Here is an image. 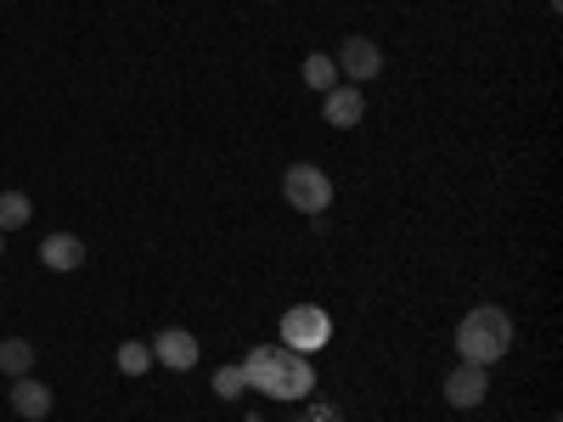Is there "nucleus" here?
<instances>
[{
    "instance_id": "1",
    "label": "nucleus",
    "mask_w": 563,
    "mask_h": 422,
    "mask_svg": "<svg viewBox=\"0 0 563 422\" xmlns=\"http://www.w3.org/2000/svg\"><path fill=\"white\" fill-rule=\"evenodd\" d=\"M238 366L249 378V395H265V400H305L316 389L310 355H294L288 344H254Z\"/></svg>"
},
{
    "instance_id": "2",
    "label": "nucleus",
    "mask_w": 563,
    "mask_h": 422,
    "mask_svg": "<svg viewBox=\"0 0 563 422\" xmlns=\"http://www.w3.org/2000/svg\"><path fill=\"white\" fill-rule=\"evenodd\" d=\"M512 349V315L501 304H474L456 321V355L467 366H496Z\"/></svg>"
},
{
    "instance_id": "3",
    "label": "nucleus",
    "mask_w": 563,
    "mask_h": 422,
    "mask_svg": "<svg viewBox=\"0 0 563 422\" xmlns=\"http://www.w3.org/2000/svg\"><path fill=\"white\" fill-rule=\"evenodd\" d=\"M327 338H333V315H327L321 304L282 310V344H288L294 355H310V349H321Z\"/></svg>"
},
{
    "instance_id": "4",
    "label": "nucleus",
    "mask_w": 563,
    "mask_h": 422,
    "mask_svg": "<svg viewBox=\"0 0 563 422\" xmlns=\"http://www.w3.org/2000/svg\"><path fill=\"white\" fill-rule=\"evenodd\" d=\"M282 198H288L299 214H327V203H333V180H327V169H316V164H288V175H282Z\"/></svg>"
},
{
    "instance_id": "5",
    "label": "nucleus",
    "mask_w": 563,
    "mask_h": 422,
    "mask_svg": "<svg viewBox=\"0 0 563 422\" xmlns=\"http://www.w3.org/2000/svg\"><path fill=\"white\" fill-rule=\"evenodd\" d=\"M333 68H339V79H344V85L378 79V74H384V45H378V40H366V34H350V40L339 45Z\"/></svg>"
},
{
    "instance_id": "6",
    "label": "nucleus",
    "mask_w": 563,
    "mask_h": 422,
    "mask_svg": "<svg viewBox=\"0 0 563 422\" xmlns=\"http://www.w3.org/2000/svg\"><path fill=\"white\" fill-rule=\"evenodd\" d=\"M153 366H169V371H192L198 366V338L186 326H164L153 338Z\"/></svg>"
},
{
    "instance_id": "7",
    "label": "nucleus",
    "mask_w": 563,
    "mask_h": 422,
    "mask_svg": "<svg viewBox=\"0 0 563 422\" xmlns=\"http://www.w3.org/2000/svg\"><path fill=\"white\" fill-rule=\"evenodd\" d=\"M485 395H490V366H456L451 378H445V400L456 406V411H467V406H485Z\"/></svg>"
},
{
    "instance_id": "8",
    "label": "nucleus",
    "mask_w": 563,
    "mask_h": 422,
    "mask_svg": "<svg viewBox=\"0 0 563 422\" xmlns=\"http://www.w3.org/2000/svg\"><path fill=\"white\" fill-rule=\"evenodd\" d=\"M321 119L333 124V130H355V124L366 119V97H361L355 85H333V90L321 97Z\"/></svg>"
},
{
    "instance_id": "9",
    "label": "nucleus",
    "mask_w": 563,
    "mask_h": 422,
    "mask_svg": "<svg viewBox=\"0 0 563 422\" xmlns=\"http://www.w3.org/2000/svg\"><path fill=\"white\" fill-rule=\"evenodd\" d=\"M40 265L45 270H79L85 265V243L74 237V231H52V237L40 243Z\"/></svg>"
},
{
    "instance_id": "10",
    "label": "nucleus",
    "mask_w": 563,
    "mask_h": 422,
    "mask_svg": "<svg viewBox=\"0 0 563 422\" xmlns=\"http://www.w3.org/2000/svg\"><path fill=\"white\" fill-rule=\"evenodd\" d=\"M12 411L40 422V417H52V389H45L40 378H12Z\"/></svg>"
},
{
    "instance_id": "11",
    "label": "nucleus",
    "mask_w": 563,
    "mask_h": 422,
    "mask_svg": "<svg viewBox=\"0 0 563 422\" xmlns=\"http://www.w3.org/2000/svg\"><path fill=\"white\" fill-rule=\"evenodd\" d=\"M0 371H7V378H29L34 371V344L29 338H0Z\"/></svg>"
},
{
    "instance_id": "12",
    "label": "nucleus",
    "mask_w": 563,
    "mask_h": 422,
    "mask_svg": "<svg viewBox=\"0 0 563 422\" xmlns=\"http://www.w3.org/2000/svg\"><path fill=\"white\" fill-rule=\"evenodd\" d=\"M305 85L327 97V90L344 85V79H339V68H333V57H327V52H310V57H305Z\"/></svg>"
},
{
    "instance_id": "13",
    "label": "nucleus",
    "mask_w": 563,
    "mask_h": 422,
    "mask_svg": "<svg viewBox=\"0 0 563 422\" xmlns=\"http://www.w3.org/2000/svg\"><path fill=\"white\" fill-rule=\"evenodd\" d=\"M147 366H153V344H141V338L119 344V371H124V378H141Z\"/></svg>"
},
{
    "instance_id": "14",
    "label": "nucleus",
    "mask_w": 563,
    "mask_h": 422,
    "mask_svg": "<svg viewBox=\"0 0 563 422\" xmlns=\"http://www.w3.org/2000/svg\"><path fill=\"white\" fill-rule=\"evenodd\" d=\"M29 198L23 192H0V231H23L29 225Z\"/></svg>"
},
{
    "instance_id": "15",
    "label": "nucleus",
    "mask_w": 563,
    "mask_h": 422,
    "mask_svg": "<svg viewBox=\"0 0 563 422\" xmlns=\"http://www.w3.org/2000/svg\"><path fill=\"white\" fill-rule=\"evenodd\" d=\"M214 395H220V400H243V395H249L243 366H220V371H214Z\"/></svg>"
},
{
    "instance_id": "16",
    "label": "nucleus",
    "mask_w": 563,
    "mask_h": 422,
    "mask_svg": "<svg viewBox=\"0 0 563 422\" xmlns=\"http://www.w3.org/2000/svg\"><path fill=\"white\" fill-rule=\"evenodd\" d=\"M0 248H7V231H0Z\"/></svg>"
}]
</instances>
